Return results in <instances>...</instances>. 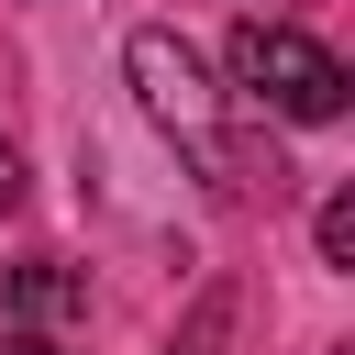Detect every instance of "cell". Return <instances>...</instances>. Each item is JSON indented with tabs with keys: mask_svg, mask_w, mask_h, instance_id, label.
Masks as SVG:
<instances>
[{
	"mask_svg": "<svg viewBox=\"0 0 355 355\" xmlns=\"http://www.w3.org/2000/svg\"><path fill=\"white\" fill-rule=\"evenodd\" d=\"M311 244H322V266H355V189H333L311 211Z\"/></svg>",
	"mask_w": 355,
	"mask_h": 355,
	"instance_id": "cell-4",
	"label": "cell"
},
{
	"mask_svg": "<svg viewBox=\"0 0 355 355\" xmlns=\"http://www.w3.org/2000/svg\"><path fill=\"white\" fill-rule=\"evenodd\" d=\"M0 355H67L55 333H22V322H0Z\"/></svg>",
	"mask_w": 355,
	"mask_h": 355,
	"instance_id": "cell-6",
	"label": "cell"
},
{
	"mask_svg": "<svg viewBox=\"0 0 355 355\" xmlns=\"http://www.w3.org/2000/svg\"><path fill=\"white\" fill-rule=\"evenodd\" d=\"M211 333H222V300H211V311L189 322V344H178V355H211Z\"/></svg>",
	"mask_w": 355,
	"mask_h": 355,
	"instance_id": "cell-7",
	"label": "cell"
},
{
	"mask_svg": "<svg viewBox=\"0 0 355 355\" xmlns=\"http://www.w3.org/2000/svg\"><path fill=\"white\" fill-rule=\"evenodd\" d=\"M122 78H133L144 122H155V133L211 178V189H233V122H222V89H211L200 44H189V33H166V22H144V33L122 44Z\"/></svg>",
	"mask_w": 355,
	"mask_h": 355,
	"instance_id": "cell-1",
	"label": "cell"
},
{
	"mask_svg": "<svg viewBox=\"0 0 355 355\" xmlns=\"http://www.w3.org/2000/svg\"><path fill=\"white\" fill-rule=\"evenodd\" d=\"M89 311V277L78 266H55V255H33V266H0V322H22V333H55V322H78Z\"/></svg>",
	"mask_w": 355,
	"mask_h": 355,
	"instance_id": "cell-3",
	"label": "cell"
},
{
	"mask_svg": "<svg viewBox=\"0 0 355 355\" xmlns=\"http://www.w3.org/2000/svg\"><path fill=\"white\" fill-rule=\"evenodd\" d=\"M222 67H233V100L266 111V122H344V100H355L344 55L311 44L300 22H233V55Z\"/></svg>",
	"mask_w": 355,
	"mask_h": 355,
	"instance_id": "cell-2",
	"label": "cell"
},
{
	"mask_svg": "<svg viewBox=\"0 0 355 355\" xmlns=\"http://www.w3.org/2000/svg\"><path fill=\"white\" fill-rule=\"evenodd\" d=\"M22 189H33V178H22V144L0 133V211H22Z\"/></svg>",
	"mask_w": 355,
	"mask_h": 355,
	"instance_id": "cell-5",
	"label": "cell"
}]
</instances>
